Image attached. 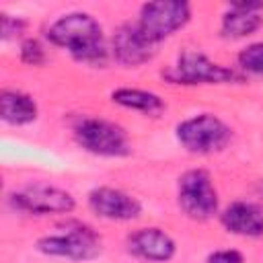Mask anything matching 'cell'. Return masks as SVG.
Masks as SVG:
<instances>
[{"label":"cell","instance_id":"52a82bcc","mask_svg":"<svg viewBox=\"0 0 263 263\" xmlns=\"http://www.w3.org/2000/svg\"><path fill=\"white\" fill-rule=\"evenodd\" d=\"M191 21V6L181 0H158L146 2L140 8L138 27L144 35L154 43H162L164 39L173 37Z\"/></svg>","mask_w":263,"mask_h":263},{"label":"cell","instance_id":"9a60e30c","mask_svg":"<svg viewBox=\"0 0 263 263\" xmlns=\"http://www.w3.org/2000/svg\"><path fill=\"white\" fill-rule=\"evenodd\" d=\"M111 101L123 109L138 111V113H144L150 117H156L166 109V103L162 101L160 95H156L152 90H144V88H129V86L115 88L111 92Z\"/></svg>","mask_w":263,"mask_h":263},{"label":"cell","instance_id":"ac0fdd59","mask_svg":"<svg viewBox=\"0 0 263 263\" xmlns=\"http://www.w3.org/2000/svg\"><path fill=\"white\" fill-rule=\"evenodd\" d=\"M27 29V21L21 16H12V14H2V39L10 41V39H18Z\"/></svg>","mask_w":263,"mask_h":263},{"label":"cell","instance_id":"2e32d148","mask_svg":"<svg viewBox=\"0 0 263 263\" xmlns=\"http://www.w3.org/2000/svg\"><path fill=\"white\" fill-rule=\"evenodd\" d=\"M236 62H238V68L242 72L263 78V41L251 43L245 49H240Z\"/></svg>","mask_w":263,"mask_h":263},{"label":"cell","instance_id":"7c38bea8","mask_svg":"<svg viewBox=\"0 0 263 263\" xmlns=\"http://www.w3.org/2000/svg\"><path fill=\"white\" fill-rule=\"evenodd\" d=\"M263 25V2H234L226 8L220 21L224 39H245Z\"/></svg>","mask_w":263,"mask_h":263},{"label":"cell","instance_id":"8fae6325","mask_svg":"<svg viewBox=\"0 0 263 263\" xmlns=\"http://www.w3.org/2000/svg\"><path fill=\"white\" fill-rule=\"evenodd\" d=\"M125 247L129 255L148 263H168L177 255L175 238L158 226H146L134 230L132 234H127Z\"/></svg>","mask_w":263,"mask_h":263},{"label":"cell","instance_id":"5bb4252c","mask_svg":"<svg viewBox=\"0 0 263 263\" xmlns=\"http://www.w3.org/2000/svg\"><path fill=\"white\" fill-rule=\"evenodd\" d=\"M39 109L29 92L18 88H2L0 92V117L8 125H29L37 119Z\"/></svg>","mask_w":263,"mask_h":263},{"label":"cell","instance_id":"ba28073f","mask_svg":"<svg viewBox=\"0 0 263 263\" xmlns=\"http://www.w3.org/2000/svg\"><path fill=\"white\" fill-rule=\"evenodd\" d=\"M8 203L16 212L31 214V216L70 214L76 208V199L70 191L47 185V183H31L18 191L8 193Z\"/></svg>","mask_w":263,"mask_h":263},{"label":"cell","instance_id":"e0dca14e","mask_svg":"<svg viewBox=\"0 0 263 263\" xmlns=\"http://www.w3.org/2000/svg\"><path fill=\"white\" fill-rule=\"evenodd\" d=\"M45 58H47V53H45V47L41 45L39 39L29 37V39H25L21 43V60H23V64L41 66V64H45Z\"/></svg>","mask_w":263,"mask_h":263},{"label":"cell","instance_id":"8992f818","mask_svg":"<svg viewBox=\"0 0 263 263\" xmlns=\"http://www.w3.org/2000/svg\"><path fill=\"white\" fill-rule=\"evenodd\" d=\"M177 203L195 222H205L218 214V191L205 168H189L177 181Z\"/></svg>","mask_w":263,"mask_h":263},{"label":"cell","instance_id":"7a4b0ae2","mask_svg":"<svg viewBox=\"0 0 263 263\" xmlns=\"http://www.w3.org/2000/svg\"><path fill=\"white\" fill-rule=\"evenodd\" d=\"M35 249L47 257L68 261H92L103 253V238L86 224H66L37 238Z\"/></svg>","mask_w":263,"mask_h":263},{"label":"cell","instance_id":"5b68a950","mask_svg":"<svg viewBox=\"0 0 263 263\" xmlns=\"http://www.w3.org/2000/svg\"><path fill=\"white\" fill-rule=\"evenodd\" d=\"M162 76L173 84H185V86L230 84L242 80V76L236 70L210 60L203 51L197 49H183L177 55L175 64L162 72Z\"/></svg>","mask_w":263,"mask_h":263},{"label":"cell","instance_id":"d6986e66","mask_svg":"<svg viewBox=\"0 0 263 263\" xmlns=\"http://www.w3.org/2000/svg\"><path fill=\"white\" fill-rule=\"evenodd\" d=\"M205 263H245V257L236 249H220L210 253Z\"/></svg>","mask_w":263,"mask_h":263},{"label":"cell","instance_id":"30bf717a","mask_svg":"<svg viewBox=\"0 0 263 263\" xmlns=\"http://www.w3.org/2000/svg\"><path fill=\"white\" fill-rule=\"evenodd\" d=\"M111 53L123 68H138L156 55V45L144 35L138 23H123L113 31Z\"/></svg>","mask_w":263,"mask_h":263},{"label":"cell","instance_id":"277c9868","mask_svg":"<svg viewBox=\"0 0 263 263\" xmlns=\"http://www.w3.org/2000/svg\"><path fill=\"white\" fill-rule=\"evenodd\" d=\"M72 134L76 144L88 154L103 158H123L132 154L129 138L125 129L115 121L84 115L76 119V123L72 125Z\"/></svg>","mask_w":263,"mask_h":263},{"label":"cell","instance_id":"9c48e42d","mask_svg":"<svg viewBox=\"0 0 263 263\" xmlns=\"http://www.w3.org/2000/svg\"><path fill=\"white\" fill-rule=\"evenodd\" d=\"M86 203L90 212L111 222H132L142 216V203L136 195L117 187H95L88 191Z\"/></svg>","mask_w":263,"mask_h":263},{"label":"cell","instance_id":"6da1fadb","mask_svg":"<svg viewBox=\"0 0 263 263\" xmlns=\"http://www.w3.org/2000/svg\"><path fill=\"white\" fill-rule=\"evenodd\" d=\"M47 39L66 49L74 62L101 68L107 64L109 49L101 23L88 12H68L55 18L47 29Z\"/></svg>","mask_w":263,"mask_h":263},{"label":"cell","instance_id":"3957f363","mask_svg":"<svg viewBox=\"0 0 263 263\" xmlns=\"http://www.w3.org/2000/svg\"><path fill=\"white\" fill-rule=\"evenodd\" d=\"M175 136L189 154L210 156L228 148L232 142V127L214 113H197L179 121Z\"/></svg>","mask_w":263,"mask_h":263},{"label":"cell","instance_id":"4fadbf2b","mask_svg":"<svg viewBox=\"0 0 263 263\" xmlns=\"http://www.w3.org/2000/svg\"><path fill=\"white\" fill-rule=\"evenodd\" d=\"M220 222L226 232L245 236V238H259L263 236V208L253 201H232L228 203L222 214Z\"/></svg>","mask_w":263,"mask_h":263}]
</instances>
